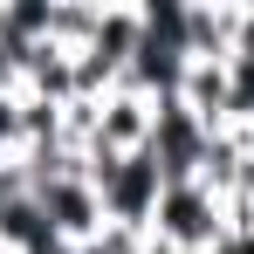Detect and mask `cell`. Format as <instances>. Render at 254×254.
Listing matches in <instances>:
<instances>
[{
    "instance_id": "obj_12",
    "label": "cell",
    "mask_w": 254,
    "mask_h": 254,
    "mask_svg": "<svg viewBox=\"0 0 254 254\" xmlns=\"http://www.w3.org/2000/svg\"><path fill=\"white\" fill-rule=\"evenodd\" d=\"M7 254H14V248H7Z\"/></svg>"
},
{
    "instance_id": "obj_10",
    "label": "cell",
    "mask_w": 254,
    "mask_h": 254,
    "mask_svg": "<svg viewBox=\"0 0 254 254\" xmlns=\"http://www.w3.org/2000/svg\"><path fill=\"white\" fill-rule=\"evenodd\" d=\"M144 254H179V248H165V241H151V234H144Z\"/></svg>"
},
{
    "instance_id": "obj_11",
    "label": "cell",
    "mask_w": 254,
    "mask_h": 254,
    "mask_svg": "<svg viewBox=\"0 0 254 254\" xmlns=\"http://www.w3.org/2000/svg\"><path fill=\"white\" fill-rule=\"evenodd\" d=\"M241 48H254V0H248V35H241Z\"/></svg>"
},
{
    "instance_id": "obj_4",
    "label": "cell",
    "mask_w": 254,
    "mask_h": 254,
    "mask_svg": "<svg viewBox=\"0 0 254 254\" xmlns=\"http://www.w3.org/2000/svg\"><path fill=\"white\" fill-rule=\"evenodd\" d=\"M151 124H158V103L144 89L117 83L110 96H96V137H89L83 158H124V151H144L151 144Z\"/></svg>"
},
{
    "instance_id": "obj_9",
    "label": "cell",
    "mask_w": 254,
    "mask_h": 254,
    "mask_svg": "<svg viewBox=\"0 0 254 254\" xmlns=\"http://www.w3.org/2000/svg\"><path fill=\"white\" fill-rule=\"evenodd\" d=\"M220 254H254V227H234V234L220 241Z\"/></svg>"
},
{
    "instance_id": "obj_3",
    "label": "cell",
    "mask_w": 254,
    "mask_h": 254,
    "mask_svg": "<svg viewBox=\"0 0 254 254\" xmlns=\"http://www.w3.org/2000/svg\"><path fill=\"white\" fill-rule=\"evenodd\" d=\"M35 199H42L48 227H55L69 248H83V241H96V234L110 227V213H103V192H96V179H89V158H69L62 172L35 179Z\"/></svg>"
},
{
    "instance_id": "obj_2",
    "label": "cell",
    "mask_w": 254,
    "mask_h": 254,
    "mask_svg": "<svg viewBox=\"0 0 254 254\" xmlns=\"http://www.w3.org/2000/svg\"><path fill=\"white\" fill-rule=\"evenodd\" d=\"M234 234L227 220V199L199 186V179H172L165 199H158V220H151V241H165L179 254H220V241Z\"/></svg>"
},
{
    "instance_id": "obj_13",
    "label": "cell",
    "mask_w": 254,
    "mask_h": 254,
    "mask_svg": "<svg viewBox=\"0 0 254 254\" xmlns=\"http://www.w3.org/2000/svg\"><path fill=\"white\" fill-rule=\"evenodd\" d=\"M0 254H7V248H0Z\"/></svg>"
},
{
    "instance_id": "obj_8",
    "label": "cell",
    "mask_w": 254,
    "mask_h": 254,
    "mask_svg": "<svg viewBox=\"0 0 254 254\" xmlns=\"http://www.w3.org/2000/svg\"><path fill=\"white\" fill-rule=\"evenodd\" d=\"M21 158V96H0V165Z\"/></svg>"
},
{
    "instance_id": "obj_7",
    "label": "cell",
    "mask_w": 254,
    "mask_h": 254,
    "mask_svg": "<svg viewBox=\"0 0 254 254\" xmlns=\"http://www.w3.org/2000/svg\"><path fill=\"white\" fill-rule=\"evenodd\" d=\"M76 254H144V234H130V227H103V234L83 241Z\"/></svg>"
},
{
    "instance_id": "obj_1",
    "label": "cell",
    "mask_w": 254,
    "mask_h": 254,
    "mask_svg": "<svg viewBox=\"0 0 254 254\" xmlns=\"http://www.w3.org/2000/svg\"><path fill=\"white\" fill-rule=\"evenodd\" d=\"M89 179L103 192V213L110 227H130V234H151L158 220V199H165V165L144 151H124V158H89Z\"/></svg>"
},
{
    "instance_id": "obj_5",
    "label": "cell",
    "mask_w": 254,
    "mask_h": 254,
    "mask_svg": "<svg viewBox=\"0 0 254 254\" xmlns=\"http://www.w3.org/2000/svg\"><path fill=\"white\" fill-rule=\"evenodd\" d=\"M213 137L220 130H206L179 96H165L158 103V124H151V158L165 165V186L172 179H199V165H206V151H213Z\"/></svg>"
},
{
    "instance_id": "obj_6",
    "label": "cell",
    "mask_w": 254,
    "mask_h": 254,
    "mask_svg": "<svg viewBox=\"0 0 254 254\" xmlns=\"http://www.w3.org/2000/svg\"><path fill=\"white\" fill-rule=\"evenodd\" d=\"M179 103H186L206 130H227V62H186Z\"/></svg>"
}]
</instances>
